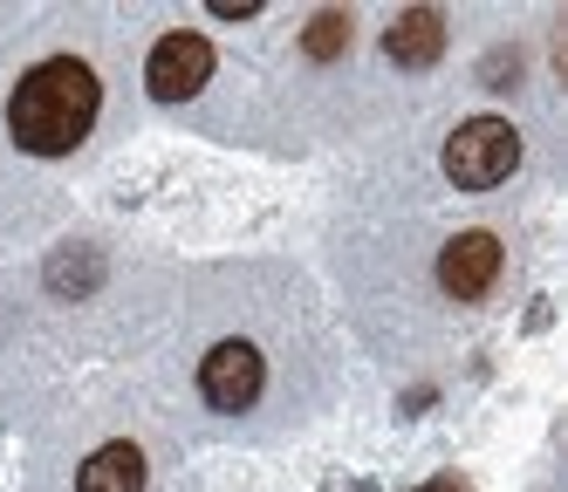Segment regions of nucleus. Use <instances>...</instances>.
I'll list each match as a JSON object with an SVG mask.
<instances>
[{
  "label": "nucleus",
  "instance_id": "0eeeda50",
  "mask_svg": "<svg viewBox=\"0 0 568 492\" xmlns=\"http://www.w3.org/2000/svg\"><path fill=\"white\" fill-rule=\"evenodd\" d=\"M144 451L131 444V438H110V444H97L83 465H75V492H144Z\"/></svg>",
  "mask_w": 568,
  "mask_h": 492
},
{
  "label": "nucleus",
  "instance_id": "423d86ee",
  "mask_svg": "<svg viewBox=\"0 0 568 492\" xmlns=\"http://www.w3.org/2000/svg\"><path fill=\"white\" fill-rule=\"evenodd\" d=\"M384 55L397 69H432L445 55V14L438 8H404L390 28H384Z\"/></svg>",
  "mask_w": 568,
  "mask_h": 492
},
{
  "label": "nucleus",
  "instance_id": "20e7f679",
  "mask_svg": "<svg viewBox=\"0 0 568 492\" xmlns=\"http://www.w3.org/2000/svg\"><path fill=\"white\" fill-rule=\"evenodd\" d=\"M261 390H267V356L254 349V342H213L206 349V362H199V397H206L213 410H254L261 403Z\"/></svg>",
  "mask_w": 568,
  "mask_h": 492
},
{
  "label": "nucleus",
  "instance_id": "9d476101",
  "mask_svg": "<svg viewBox=\"0 0 568 492\" xmlns=\"http://www.w3.org/2000/svg\"><path fill=\"white\" fill-rule=\"evenodd\" d=\"M206 14H220V21H254L261 0H206Z\"/></svg>",
  "mask_w": 568,
  "mask_h": 492
},
{
  "label": "nucleus",
  "instance_id": "1a4fd4ad",
  "mask_svg": "<svg viewBox=\"0 0 568 492\" xmlns=\"http://www.w3.org/2000/svg\"><path fill=\"white\" fill-rule=\"evenodd\" d=\"M97 280H103V260L90 254V246H69V254L49 260V287H55V295H69V301L97 295Z\"/></svg>",
  "mask_w": 568,
  "mask_h": 492
},
{
  "label": "nucleus",
  "instance_id": "39448f33",
  "mask_svg": "<svg viewBox=\"0 0 568 492\" xmlns=\"http://www.w3.org/2000/svg\"><path fill=\"white\" fill-rule=\"evenodd\" d=\"M500 267H507V254H500V239L486 233V226L453 233V239L438 246V287L453 301H486V295H494V280H500Z\"/></svg>",
  "mask_w": 568,
  "mask_h": 492
},
{
  "label": "nucleus",
  "instance_id": "f03ea898",
  "mask_svg": "<svg viewBox=\"0 0 568 492\" xmlns=\"http://www.w3.org/2000/svg\"><path fill=\"white\" fill-rule=\"evenodd\" d=\"M445 178H453L459 192H494L514 178L520 164V131L507 116H466L453 137H445Z\"/></svg>",
  "mask_w": 568,
  "mask_h": 492
},
{
  "label": "nucleus",
  "instance_id": "6e6552de",
  "mask_svg": "<svg viewBox=\"0 0 568 492\" xmlns=\"http://www.w3.org/2000/svg\"><path fill=\"white\" fill-rule=\"evenodd\" d=\"M349 41H356V21H349L343 8H322V14H308V28H302V55H308V62H336V55H349Z\"/></svg>",
  "mask_w": 568,
  "mask_h": 492
},
{
  "label": "nucleus",
  "instance_id": "9b49d317",
  "mask_svg": "<svg viewBox=\"0 0 568 492\" xmlns=\"http://www.w3.org/2000/svg\"><path fill=\"white\" fill-rule=\"evenodd\" d=\"M412 492H473V485L453 479V472H438V479H425V485H412Z\"/></svg>",
  "mask_w": 568,
  "mask_h": 492
},
{
  "label": "nucleus",
  "instance_id": "f257e3e1",
  "mask_svg": "<svg viewBox=\"0 0 568 492\" xmlns=\"http://www.w3.org/2000/svg\"><path fill=\"white\" fill-rule=\"evenodd\" d=\"M97 110H103V82L83 55H49L34 62L14 96H8V137L28 157H69L97 131Z\"/></svg>",
  "mask_w": 568,
  "mask_h": 492
},
{
  "label": "nucleus",
  "instance_id": "7ed1b4c3",
  "mask_svg": "<svg viewBox=\"0 0 568 492\" xmlns=\"http://www.w3.org/2000/svg\"><path fill=\"white\" fill-rule=\"evenodd\" d=\"M213 41L206 34H192V28H172V34H158L151 41V55H144V82H151V96L158 103H185L199 96L213 82Z\"/></svg>",
  "mask_w": 568,
  "mask_h": 492
}]
</instances>
